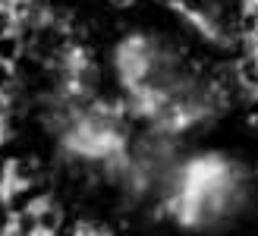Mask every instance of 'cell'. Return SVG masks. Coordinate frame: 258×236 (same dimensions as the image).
<instances>
[{
	"label": "cell",
	"mask_w": 258,
	"mask_h": 236,
	"mask_svg": "<svg viewBox=\"0 0 258 236\" xmlns=\"http://www.w3.org/2000/svg\"><path fill=\"white\" fill-rule=\"evenodd\" d=\"M88 236H101V233H88Z\"/></svg>",
	"instance_id": "1"
}]
</instances>
